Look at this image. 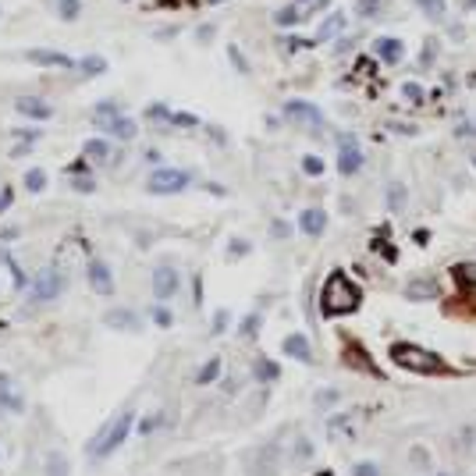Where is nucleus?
Listing matches in <instances>:
<instances>
[{
	"label": "nucleus",
	"mask_w": 476,
	"mask_h": 476,
	"mask_svg": "<svg viewBox=\"0 0 476 476\" xmlns=\"http://www.w3.org/2000/svg\"><path fill=\"white\" fill-rule=\"evenodd\" d=\"M323 316H345L352 309H359V288H355L341 271H334L323 284V299H320Z\"/></svg>",
	"instance_id": "obj_1"
},
{
	"label": "nucleus",
	"mask_w": 476,
	"mask_h": 476,
	"mask_svg": "<svg viewBox=\"0 0 476 476\" xmlns=\"http://www.w3.org/2000/svg\"><path fill=\"white\" fill-rule=\"evenodd\" d=\"M132 423H135V409H125L117 420L96 437V444H89V452H93L96 459H107V455H114L121 444L132 437Z\"/></svg>",
	"instance_id": "obj_2"
},
{
	"label": "nucleus",
	"mask_w": 476,
	"mask_h": 476,
	"mask_svg": "<svg viewBox=\"0 0 476 476\" xmlns=\"http://www.w3.org/2000/svg\"><path fill=\"white\" fill-rule=\"evenodd\" d=\"M391 359L398 366H405V370H416V373H437V370H444L441 355H434V352H427L420 345H395L391 348Z\"/></svg>",
	"instance_id": "obj_3"
},
{
	"label": "nucleus",
	"mask_w": 476,
	"mask_h": 476,
	"mask_svg": "<svg viewBox=\"0 0 476 476\" xmlns=\"http://www.w3.org/2000/svg\"><path fill=\"white\" fill-rule=\"evenodd\" d=\"M189 185V174L178 171V167H157L150 178H146V189L153 196H171V192H182Z\"/></svg>",
	"instance_id": "obj_4"
},
{
	"label": "nucleus",
	"mask_w": 476,
	"mask_h": 476,
	"mask_svg": "<svg viewBox=\"0 0 476 476\" xmlns=\"http://www.w3.org/2000/svg\"><path fill=\"white\" fill-rule=\"evenodd\" d=\"M57 295H65V274L57 271V266H46V271L36 274L33 295H28V299H33V303H53Z\"/></svg>",
	"instance_id": "obj_5"
},
{
	"label": "nucleus",
	"mask_w": 476,
	"mask_h": 476,
	"mask_svg": "<svg viewBox=\"0 0 476 476\" xmlns=\"http://www.w3.org/2000/svg\"><path fill=\"white\" fill-rule=\"evenodd\" d=\"M284 114H288V121L303 125V128H309V132H320V128H323V114H320L313 103H306V100L284 103Z\"/></svg>",
	"instance_id": "obj_6"
},
{
	"label": "nucleus",
	"mask_w": 476,
	"mask_h": 476,
	"mask_svg": "<svg viewBox=\"0 0 476 476\" xmlns=\"http://www.w3.org/2000/svg\"><path fill=\"white\" fill-rule=\"evenodd\" d=\"M178 288H182V274L174 271V266H157L153 271V295H157V303H167L178 295Z\"/></svg>",
	"instance_id": "obj_7"
},
{
	"label": "nucleus",
	"mask_w": 476,
	"mask_h": 476,
	"mask_svg": "<svg viewBox=\"0 0 476 476\" xmlns=\"http://www.w3.org/2000/svg\"><path fill=\"white\" fill-rule=\"evenodd\" d=\"M0 412H25V398H22V391L15 388V380H11V373H0Z\"/></svg>",
	"instance_id": "obj_8"
},
{
	"label": "nucleus",
	"mask_w": 476,
	"mask_h": 476,
	"mask_svg": "<svg viewBox=\"0 0 476 476\" xmlns=\"http://www.w3.org/2000/svg\"><path fill=\"white\" fill-rule=\"evenodd\" d=\"M89 288H93L96 295H114V274H110V266L103 260H93L89 263Z\"/></svg>",
	"instance_id": "obj_9"
},
{
	"label": "nucleus",
	"mask_w": 476,
	"mask_h": 476,
	"mask_svg": "<svg viewBox=\"0 0 476 476\" xmlns=\"http://www.w3.org/2000/svg\"><path fill=\"white\" fill-rule=\"evenodd\" d=\"M15 110L22 114V117H28V121H50V103L46 100H40V96H18L15 100Z\"/></svg>",
	"instance_id": "obj_10"
},
{
	"label": "nucleus",
	"mask_w": 476,
	"mask_h": 476,
	"mask_svg": "<svg viewBox=\"0 0 476 476\" xmlns=\"http://www.w3.org/2000/svg\"><path fill=\"white\" fill-rule=\"evenodd\" d=\"M25 57L33 65H43V68H75V57H68L61 50H28Z\"/></svg>",
	"instance_id": "obj_11"
},
{
	"label": "nucleus",
	"mask_w": 476,
	"mask_h": 476,
	"mask_svg": "<svg viewBox=\"0 0 476 476\" xmlns=\"http://www.w3.org/2000/svg\"><path fill=\"white\" fill-rule=\"evenodd\" d=\"M363 167V153H359V146H355L352 139H341V153H338V171L341 174H355Z\"/></svg>",
	"instance_id": "obj_12"
},
{
	"label": "nucleus",
	"mask_w": 476,
	"mask_h": 476,
	"mask_svg": "<svg viewBox=\"0 0 476 476\" xmlns=\"http://www.w3.org/2000/svg\"><path fill=\"white\" fill-rule=\"evenodd\" d=\"M299 228H303V235L316 238V235H323V228H327V214L320 210V206H309V210L299 214Z\"/></svg>",
	"instance_id": "obj_13"
},
{
	"label": "nucleus",
	"mask_w": 476,
	"mask_h": 476,
	"mask_svg": "<svg viewBox=\"0 0 476 476\" xmlns=\"http://www.w3.org/2000/svg\"><path fill=\"white\" fill-rule=\"evenodd\" d=\"M373 50H377L380 61H388V65H398L402 57H405V46H402L398 40H388V36H380V40L373 43Z\"/></svg>",
	"instance_id": "obj_14"
},
{
	"label": "nucleus",
	"mask_w": 476,
	"mask_h": 476,
	"mask_svg": "<svg viewBox=\"0 0 476 476\" xmlns=\"http://www.w3.org/2000/svg\"><path fill=\"white\" fill-rule=\"evenodd\" d=\"M284 352L291 355V359L313 363V348H309V338H306V334H288V338H284Z\"/></svg>",
	"instance_id": "obj_15"
},
{
	"label": "nucleus",
	"mask_w": 476,
	"mask_h": 476,
	"mask_svg": "<svg viewBox=\"0 0 476 476\" xmlns=\"http://www.w3.org/2000/svg\"><path fill=\"white\" fill-rule=\"evenodd\" d=\"M103 320L114 327V331H139V316L132 309H110Z\"/></svg>",
	"instance_id": "obj_16"
},
{
	"label": "nucleus",
	"mask_w": 476,
	"mask_h": 476,
	"mask_svg": "<svg viewBox=\"0 0 476 476\" xmlns=\"http://www.w3.org/2000/svg\"><path fill=\"white\" fill-rule=\"evenodd\" d=\"M107 132H110V135H117V139H125V142H132L139 128H135V121H132V117H125V114H117V117H114V125H110Z\"/></svg>",
	"instance_id": "obj_17"
},
{
	"label": "nucleus",
	"mask_w": 476,
	"mask_h": 476,
	"mask_svg": "<svg viewBox=\"0 0 476 476\" xmlns=\"http://www.w3.org/2000/svg\"><path fill=\"white\" fill-rule=\"evenodd\" d=\"M217 377H221V359L214 355V359H206V363L199 366V373H196V384H199V388H206V384H217Z\"/></svg>",
	"instance_id": "obj_18"
},
{
	"label": "nucleus",
	"mask_w": 476,
	"mask_h": 476,
	"mask_svg": "<svg viewBox=\"0 0 476 476\" xmlns=\"http://www.w3.org/2000/svg\"><path fill=\"white\" fill-rule=\"evenodd\" d=\"M85 160L107 164V160H110V146H107L103 139H89V142H85Z\"/></svg>",
	"instance_id": "obj_19"
},
{
	"label": "nucleus",
	"mask_w": 476,
	"mask_h": 476,
	"mask_svg": "<svg viewBox=\"0 0 476 476\" xmlns=\"http://www.w3.org/2000/svg\"><path fill=\"white\" fill-rule=\"evenodd\" d=\"M341 28H345V15H341V11H334L331 18H327V22L320 25V40H334V36L341 33Z\"/></svg>",
	"instance_id": "obj_20"
},
{
	"label": "nucleus",
	"mask_w": 476,
	"mask_h": 476,
	"mask_svg": "<svg viewBox=\"0 0 476 476\" xmlns=\"http://www.w3.org/2000/svg\"><path fill=\"white\" fill-rule=\"evenodd\" d=\"M46 476H71L68 459H65L61 452H50V455H46Z\"/></svg>",
	"instance_id": "obj_21"
},
{
	"label": "nucleus",
	"mask_w": 476,
	"mask_h": 476,
	"mask_svg": "<svg viewBox=\"0 0 476 476\" xmlns=\"http://www.w3.org/2000/svg\"><path fill=\"white\" fill-rule=\"evenodd\" d=\"M253 373H256V380H278V377H281L278 363H271V359H256Z\"/></svg>",
	"instance_id": "obj_22"
},
{
	"label": "nucleus",
	"mask_w": 476,
	"mask_h": 476,
	"mask_svg": "<svg viewBox=\"0 0 476 476\" xmlns=\"http://www.w3.org/2000/svg\"><path fill=\"white\" fill-rule=\"evenodd\" d=\"M388 206L398 214V210H405V185L402 182H391L388 185Z\"/></svg>",
	"instance_id": "obj_23"
},
{
	"label": "nucleus",
	"mask_w": 476,
	"mask_h": 476,
	"mask_svg": "<svg viewBox=\"0 0 476 476\" xmlns=\"http://www.w3.org/2000/svg\"><path fill=\"white\" fill-rule=\"evenodd\" d=\"M434 295H437L434 281H412L409 284V299H434Z\"/></svg>",
	"instance_id": "obj_24"
},
{
	"label": "nucleus",
	"mask_w": 476,
	"mask_h": 476,
	"mask_svg": "<svg viewBox=\"0 0 476 476\" xmlns=\"http://www.w3.org/2000/svg\"><path fill=\"white\" fill-rule=\"evenodd\" d=\"M427 18H444V0H416Z\"/></svg>",
	"instance_id": "obj_25"
},
{
	"label": "nucleus",
	"mask_w": 476,
	"mask_h": 476,
	"mask_svg": "<svg viewBox=\"0 0 476 476\" xmlns=\"http://www.w3.org/2000/svg\"><path fill=\"white\" fill-rule=\"evenodd\" d=\"M25 189H28V192H43V189H46V174H43V171H28V174H25Z\"/></svg>",
	"instance_id": "obj_26"
},
{
	"label": "nucleus",
	"mask_w": 476,
	"mask_h": 476,
	"mask_svg": "<svg viewBox=\"0 0 476 476\" xmlns=\"http://www.w3.org/2000/svg\"><path fill=\"white\" fill-rule=\"evenodd\" d=\"M78 68H82L85 75H100V71L107 68V61H103V57H96V53H93V57H85V61H82Z\"/></svg>",
	"instance_id": "obj_27"
},
{
	"label": "nucleus",
	"mask_w": 476,
	"mask_h": 476,
	"mask_svg": "<svg viewBox=\"0 0 476 476\" xmlns=\"http://www.w3.org/2000/svg\"><path fill=\"white\" fill-rule=\"evenodd\" d=\"M57 11H61V18H78L82 4H78V0H61V4H57Z\"/></svg>",
	"instance_id": "obj_28"
},
{
	"label": "nucleus",
	"mask_w": 476,
	"mask_h": 476,
	"mask_svg": "<svg viewBox=\"0 0 476 476\" xmlns=\"http://www.w3.org/2000/svg\"><path fill=\"white\" fill-rule=\"evenodd\" d=\"M146 117H150V121H171V114H167V107H164V103L146 107Z\"/></svg>",
	"instance_id": "obj_29"
},
{
	"label": "nucleus",
	"mask_w": 476,
	"mask_h": 476,
	"mask_svg": "<svg viewBox=\"0 0 476 476\" xmlns=\"http://www.w3.org/2000/svg\"><path fill=\"white\" fill-rule=\"evenodd\" d=\"M455 274H459V281H476V263H459Z\"/></svg>",
	"instance_id": "obj_30"
},
{
	"label": "nucleus",
	"mask_w": 476,
	"mask_h": 476,
	"mask_svg": "<svg viewBox=\"0 0 476 476\" xmlns=\"http://www.w3.org/2000/svg\"><path fill=\"white\" fill-rule=\"evenodd\" d=\"M334 402H338V391H334V388H327V391H316V405H320V409L334 405Z\"/></svg>",
	"instance_id": "obj_31"
},
{
	"label": "nucleus",
	"mask_w": 476,
	"mask_h": 476,
	"mask_svg": "<svg viewBox=\"0 0 476 476\" xmlns=\"http://www.w3.org/2000/svg\"><path fill=\"white\" fill-rule=\"evenodd\" d=\"M153 323H157V327H171V323H174V316H171V309H164V306H157V309H153Z\"/></svg>",
	"instance_id": "obj_32"
},
{
	"label": "nucleus",
	"mask_w": 476,
	"mask_h": 476,
	"mask_svg": "<svg viewBox=\"0 0 476 476\" xmlns=\"http://www.w3.org/2000/svg\"><path fill=\"white\" fill-rule=\"evenodd\" d=\"M299 18H303V15L295 11V8H281V11H278V25H291V22H299Z\"/></svg>",
	"instance_id": "obj_33"
},
{
	"label": "nucleus",
	"mask_w": 476,
	"mask_h": 476,
	"mask_svg": "<svg viewBox=\"0 0 476 476\" xmlns=\"http://www.w3.org/2000/svg\"><path fill=\"white\" fill-rule=\"evenodd\" d=\"M303 167H306V174H313V178H316V174H323V160H320V157H306V160H303Z\"/></svg>",
	"instance_id": "obj_34"
},
{
	"label": "nucleus",
	"mask_w": 476,
	"mask_h": 476,
	"mask_svg": "<svg viewBox=\"0 0 476 476\" xmlns=\"http://www.w3.org/2000/svg\"><path fill=\"white\" fill-rule=\"evenodd\" d=\"M157 427H160V416H146V420H142V423H139V434H142V437H146V434H153V430H157Z\"/></svg>",
	"instance_id": "obj_35"
},
{
	"label": "nucleus",
	"mask_w": 476,
	"mask_h": 476,
	"mask_svg": "<svg viewBox=\"0 0 476 476\" xmlns=\"http://www.w3.org/2000/svg\"><path fill=\"white\" fill-rule=\"evenodd\" d=\"M228 53H231V65H235L238 71H249V65H246V57H242V50H238V46H231Z\"/></svg>",
	"instance_id": "obj_36"
},
{
	"label": "nucleus",
	"mask_w": 476,
	"mask_h": 476,
	"mask_svg": "<svg viewBox=\"0 0 476 476\" xmlns=\"http://www.w3.org/2000/svg\"><path fill=\"white\" fill-rule=\"evenodd\" d=\"M355 476H380V469L373 462H359V466H355Z\"/></svg>",
	"instance_id": "obj_37"
},
{
	"label": "nucleus",
	"mask_w": 476,
	"mask_h": 476,
	"mask_svg": "<svg viewBox=\"0 0 476 476\" xmlns=\"http://www.w3.org/2000/svg\"><path fill=\"white\" fill-rule=\"evenodd\" d=\"M405 96H409V100H416V103H420V100H423V89L416 85V82H405Z\"/></svg>",
	"instance_id": "obj_38"
},
{
	"label": "nucleus",
	"mask_w": 476,
	"mask_h": 476,
	"mask_svg": "<svg viewBox=\"0 0 476 476\" xmlns=\"http://www.w3.org/2000/svg\"><path fill=\"white\" fill-rule=\"evenodd\" d=\"M171 125H185V128H192V125H196V117H192V114H171Z\"/></svg>",
	"instance_id": "obj_39"
},
{
	"label": "nucleus",
	"mask_w": 476,
	"mask_h": 476,
	"mask_svg": "<svg viewBox=\"0 0 476 476\" xmlns=\"http://www.w3.org/2000/svg\"><path fill=\"white\" fill-rule=\"evenodd\" d=\"M295 455H299V459H309V455H313V444H309V441H299V444H295Z\"/></svg>",
	"instance_id": "obj_40"
},
{
	"label": "nucleus",
	"mask_w": 476,
	"mask_h": 476,
	"mask_svg": "<svg viewBox=\"0 0 476 476\" xmlns=\"http://www.w3.org/2000/svg\"><path fill=\"white\" fill-rule=\"evenodd\" d=\"M256 323H260V316H249V320L242 323V334H246V338H253V334H256Z\"/></svg>",
	"instance_id": "obj_41"
},
{
	"label": "nucleus",
	"mask_w": 476,
	"mask_h": 476,
	"mask_svg": "<svg viewBox=\"0 0 476 476\" xmlns=\"http://www.w3.org/2000/svg\"><path fill=\"white\" fill-rule=\"evenodd\" d=\"M377 11H380L377 0H363V4H359V15H377Z\"/></svg>",
	"instance_id": "obj_42"
},
{
	"label": "nucleus",
	"mask_w": 476,
	"mask_h": 476,
	"mask_svg": "<svg viewBox=\"0 0 476 476\" xmlns=\"http://www.w3.org/2000/svg\"><path fill=\"white\" fill-rule=\"evenodd\" d=\"M224 327H228V313L221 309V313H217V320H214V334H221V331H224Z\"/></svg>",
	"instance_id": "obj_43"
},
{
	"label": "nucleus",
	"mask_w": 476,
	"mask_h": 476,
	"mask_svg": "<svg viewBox=\"0 0 476 476\" xmlns=\"http://www.w3.org/2000/svg\"><path fill=\"white\" fill-rule=\"evenodd\" d=\"M11 199H15V192H11V189H4V192H0V214L8 210V203H11Z\"/></svg>",
	"instance_id": "obj_44"
},
{
	"label": "nucleus",
	"mask_w": 476,
	"mask_h": 476,
	"mask_svg": "<svg viewBox=\"0 0 476 476\" xmlns=\"http://www.w3.org/2000/svg\"><path fill=\"white\" fill-rule=\"evenodd\" d=\"M459 135H476V121H466V125H459Z\"/></svg>",
	"instance_id": "obj_45"
},
{
	"label": "nucleus",
	"mask_w": 476,
	"mask_h": 476,
	"mask_svg": "<svg viewBox=\"0 0 476 476\" xmlns=\"http://www.w3.org/2000/svg\"><path fill=\"white\" fill-rule=\"evenodd\" d=\"M75 189H82V192H89V189H93V182H89V178H78V182H75Z\"/></svg>",
	"instance_id": "obj_46"
},
{
	"label": "nucleus",
	"mask_w": 476,
	"mask_h": 476,
	"mask_svg": "<svg viewBox=\"0 0 476 476\" xmlns=\"http://www.w3.org/2000/svg\"><path fill=\"white\" fill-rule=\"evenodd\" d=\"M210 4H224V0H210Z\"/></svg>",
	"instance_id": "obj_47"
},
{
	"label": "nucleus",
	"mask_w": 476,
	"mask_h": 476,
	"mask_svg": "<svg viewBox=\"0 0 476 476\" xmlns=\"http://www.w3.org/2000/svg\"><path fill=\"white\" fill-rule=\"evenodd\" d=\"M473 167H476V153H473Z\"/></svg>",
	"instance_id": "obj_48"
}]
</instances>
